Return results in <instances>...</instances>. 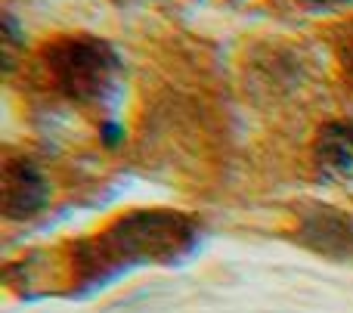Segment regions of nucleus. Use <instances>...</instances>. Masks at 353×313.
Masks as SVG:
<instances>
[{
  "label": "nucleus",
  "mask_w": 353,
  "mask_h": 313,
  "mask_svg": "<svg viewBox=\"0 0 353 313\" xmlns=\"http://www.w3.org/2000/svg\"><path fill=\"white\" fill-rule=\"evenodd\" d=\"M195 230L176 211H130L97 236L93 245L81 248L87 273L128 270L137 264H171L192 248Z\"/></svg>",
  "instance_id": "f257e3e1"
},
{
  "label": "nucleus",
  "mask_w": 353,
  "mask_h": 313,
  "mask_svg": "<svg viewBox=\"0 0 353 313\" xmlns=\"http://www.w3.org/2000/svg\"><path fill=\"white\" fill-rule=\"evenodd\" d=\"M47 74L65 99L78 105H97L115 93L121 59L115 50L93 37H65L43 53Z\"/></svg>",
  "instance_id": "f03ea898"
},
{
  "label": "nucleus",
  "mask_w": 353,
  "mask_h": 313,
  "mask_svg": "<svg viewBox=\"0 0 353 313\" xmlns=\"http://www.w3.org/2000/svg\"><path fill=\"white\" fill-rule=\"evenodd\" d=\"M50 202V183L31 159H10L0 174V214L6 221H28Z\"/></svg>",
  "instance_id": "7ed1b4c3"
},
{
  "label": "nucleus",
  "mask_w": 353,
  "mask_h": 313,
  "mask_svg": "<svg viewBox=\"0 0 353 313\" xmlns=\"http://www.w3.org/2000/svg\"><path fill=\"white\" fill-rule=\"evenodd\" d=\"M298 239L323 258H353V217L329 205H316L301 217Z\"/></svg>",
  "instance_id": "20e7f679"
},
{
  "label": "nucleus",
  "mask_w": 353,
  "mask_h": 313,
  "mask_svg": "<svg viewBox=\"0 0 353 313\" xmlns=\"http://www.w3.org/2000/svg\"><path fill=\"white\" fill-rule=\"evenodd\" d=\"M316 161L325 174L353 177V121H332L319 130Z\"/></svg>",
  "instance_id": "39448f33"
},
{
  "label": "nucleus",
  "mask_w": 353,
  "mask_h": 313,
  "mask_svg": "<svg viewBox=\"0 0 353 313\" xmlns=\"http://www.w3.org/2000/svg\"><path fill=\"white\" fill-rule=\"evenodd\" d=\"M338 62H341V68H344V78L353 84V22L344 28V37H341V43H338Z\"/></svg>",
  "instance_id": "423d86ee"
},
{
  "label": "nucleus",
  "mask_w": 353,
  "mask_h": 313,
  "mask_svg": "<svg viewBox=\"0 0 353 313\" xmlns=\"http://www.w3.org/2000/svg\"><path fill=\"white\" fill-rule=\"evenodd\" d=\"M99 140H103V146H109V149L121 146L124 128H121V124H115V121H103V124H99Z\"/></svg>",
  "instance_id": "0eeeda50"
},
{
  "label": "nucleus",
  "mask_w": 353,
  "mask_h": 313,
  "mask_svg": "<svg viewBox=\"0 0 353 313\" xmlns=\"http://www.w3.org/2000/svg\"><path fill=\"white\" fill-rule=\"evenodd\" d=\"M307 3H316V6H341V3H350V0H307Z\"/></svg>",
  "instance_id": "6e6552de"
}]
</instances>
